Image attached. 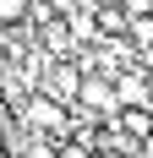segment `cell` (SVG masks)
I'll return each instance as SVG.
<instances>
[{
	"label": "cell",
	"mask_w": 153,
	"mask_h": 158,
	"mask_svg": "<svg viewBox=\"0 0 153 158\" xmlns=\"http://www.w3.org/2000/svg\"><path fill=\"white\" fill-rule=\"evenodd\" d=\"M82 93V77H76V65H49V77H44V98H55V104H71V98Z\"/></svg>",
	"instance_id": "obj_1"
},
{
	"label": "cell",
	"mask_w": 153,
	"mask_h": 158,
	"mask_svg": "<svg viewBox=\"0 0 153 158\" xmlns=\"http://www.w3.org/2000/svg\"><path fill=\"white\" fill-rule=\"evenodd\" d=\"M22 120H28L33 131H66V109L55 98H33L28 109H22Z\"/></svg>",
	"instance_id": "obj_2"
},
{
	"label": "cell",
	"mask_w": 153,
	"mask_h": 158,
	"mask_svg": "<svg viewBox=\"0 0 153 158\" xmlns=\"http://www.w3.org/2000/svg\"><path fill=\"white\" fill-rule=\"evenodd\" d=\"M82 104H88V109H98V114H109V109H120V98H115V87H109V82H82Z\"/></svg>",
	"instance_id": "obj_3"
},
{
	"label": "cell",
	"mask_w": 153,
	"mask_h": 158,
	"mask_svg": "<svg viewBox=\"0 0 153 158\" xmlns=\"http://www.w3.org/2000/svg\"><path fill=\"white\" fill-rule=\"evenodd\" d=\"M126 33H131V44L153 49V16H126Z\"/></svg>",
	"instance_id": "obj_4"
},
{
	"label": "cell",
	"mask_w": 153,
	"mask_h": 158,
	"mask_svg": "<svg viewBox=\"0 0 153 158\" xmlns=\"http://www.w3.org/2000/svg\"><path fill=\"white\" fill-rule=\"evenodd\" d=\"M98 27H104V33H126V11H115V6H98Z\"/></svg>",
	"instance_id": "obj_5"
},
{
	"label": "cell",
	"mask_w": 153,
	"mask_h": 158,
	"mask_svg": "<svg viewBox=\"0 0 153 158\" xmlns=\"http://www.w3.org/2000/svg\"><path fill=\"white\" fill-rule=\"evenodd\" d=\"M33 11V0H0V22H22Z\"/></svg>",
	"instance_id": "obj_6"
},
{
	"label": "cell",
	"mask_w": 153,
	"mask_h": 158,
	"mask_svg": "<svg viewBox=\"0 0 153 158\" xmlns=\"http://www.w3.org/2000/svg\"><path fill=\"white\" fill-rule=\"evenodd\" d=\"M0 131H6V126H0Z\"/></svg>",
	"instance_id": "obj_7"
}]
</instances>
